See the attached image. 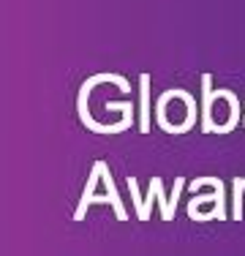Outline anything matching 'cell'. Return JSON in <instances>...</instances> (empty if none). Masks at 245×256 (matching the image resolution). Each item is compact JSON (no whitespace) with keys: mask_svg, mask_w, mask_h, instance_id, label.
I'll list each match as a JSON object with an SVG mask.
<instances>
[{"mask_svg":"<svg viewBox=\"0 0 245 256\" xmlns=\"http://www.w3.org/2000/svg\"><path fill=\"white\" fill-rule=\"evenodd\" d=\"M101 180H104V186H106V194H101V196L96 194L90 204H112V207H114V216H118L120 221H126L128 212H126V207H122V202H120V194H118V188H114L112 172H109L106 164H104V174H101Z\"/></svg>","mask_w":245,"mask_h":256,"instance_id":"cell-1","label":"cell"},{"mask_svg":"<svg viewBox=\"0 0 245 256\" xmlns=\"http://www.w3.org/2000/svg\"><path fill=\"white\" fill-rule=\"evenodd\" d=\"M212 101H216V90H212V76L202 74V131H216L212 123Z\"/></svg>","mask_w":245,"mask_h":256,"instance_id":"cell-2","label":"cell"},{"mask_svg":"<svg viewBox=\"0 0 245 256\" xmlns=\"http://www.w3.org/2000/svg\"><path fill=\"white\" fill-rule=\"evenodd\" d=\"M104 164L106 161H96L93 164V169H90V178H88V186H84V194H82V199H79V207H76V212H74V221H82L84 216H88V207L90 202H93V196H96V182L101 180V174H104Z\"/></svg>","mask_w":245,"mask_h":256,"instance_id":"cell-3","label":"cell"},{"mask_svg":"<svg viewBox=\"0 0 245 256\" xmlns=\"http://www.w3.org/2000/svg\"><path fill=\"white\" fill-rule=\"evenodd\" d=\"M139 96H142V106H139V131L147 134L150 131V76L142 74L139 76Z\"/></svg>","mask_w":245,"mask_h":256,"instance_id":"cell-4","label":"cell"},{"mask_svg":"<svg viewBox=\"0 0 245 256\" xmlns=\"http://www.w3.org/2000/svg\"><path fill=\"white\" fill-rule=\"evenodd\" d=\"M150 186L156 188L158 204H161V218H164V221H172V218H174V207H172V199H164V180L161 178H152Z\"/></svg>","mask_w":245,"mask_h":256,"instance_id":"cell-5","label":"cell"},{"mask_svg":"<svg viewBox=\"0 0 245 256\" xmlns=\"http://www.w3.org/2000/svg\"><path fill=\"white\" fill-rule=\"evenodd\" d=\"M234 204H232V218L242 221V188H245V178H234Z\"/></svg>","mask_w":245,"mask_h":256,"instance_id":"cell-6","label":"cell"}]
</instances>
